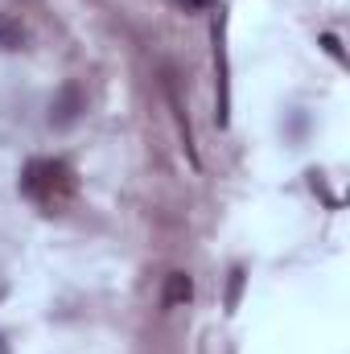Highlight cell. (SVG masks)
<instances>
[{"label":"cell","mask_w":350,"mask_h":354,"mask_svg":"<svg viewBox=\"0 0 350 354\" xmlns=\"http://www.w3.org/2000/svg\"><path fill=\"white\" fill-rule=\"evenodd\" d=\"M83 111H87V99H83L79 83H66V87L50 99V124L54 128H71Z\"/></svg>","instance_id":"cell-2"},{"label":"cell","mask_w":350,"mask_h":354,"mask_svg":"<svg viewBox=\"0 0 350 354\" xmlns=\"http://www.w3.org/2000/svg\"><path fill=\"white\" fill-rule=\"evenodd\" d=\"M4 292H8V284H4V280H0V301H4Z\"/></svg>","instance_id":"cell-9"},{"label":"cell","mask_w":350,"mask_h":354,"mask_svg":"<svg viewBox=\"0 0 350 354\" xmlns=\"http://www.w3.org/2000/svg\"><path fill=\"white\" fill-rule=\"evenodd\" d=\"M322 46H326V50H330V54L342 62V46H338V37H334V33H326V37H322Z\"/></svg>","instance_id":"cell-7"},{"label":"cell","mask_w":350,"mask_h":354,"mask_svg":"<svg viewBox=\"0 0 350 354\" xmlns=\"http://www.w3.org/2000/svg\"><path fill=\"white\" fill-rule=\"evenodd\" d=\"M0 354H8V342H4V334H0Z\"/></svg>","instance_id":"cell-8"},{"label":"cell","mask_w":350,"mask_h":354,"mask_svg":"<svg viewBox=\"0 0 350 354\" xmlns=\"http://www.w3.org/2000/svg\"><path fill=\"white\" fill-rule=\"evenodd\" d=\"M239 292H243V268H235V272H231V288H227V313H235V305H239Z\"/></svg>","instance_id":"cell-5"},{"label":"cell","mask_w":350,"mask_h":354,"mask_svg":"<svg viewBox=\"0 0 350 354\" xmlns=\"http://www.w3.org/2000/svg\"><path fill=\"white\" fill-rule=\"evenodd\" d=\"M21 189H25V198H33L37 206L58 210V206L75 194V169H71L66 161H46V157H37V161L25 165Z\"/></svg>","instance_id":"cell-1"},{"label":"cell","mask_w":350,"mask_h":354,"mask_svg":"<svg viewBox=\"0 0 350 354\" xmlns=\"http://www.w3.org/2000/svg\"><path fill=\"white\" fill-rule=\"evenodd\" d=\"M177 8H185V12H202V8H210L214 0H174Z\"/></svg>","instance_id":"cell-6"},{"label":"cell","mask_w":350,"mask_h":354,"mask_svg":"<svg viewBox=\"0 0 350 354\" xmlns=\"http://www.w3.org/2000/svg\"><path fill=\"white\" fill-rule=\"evenodd\" d=\"M21 46H25V29H21V21L8 17V12H0V50H21Z\"/></svg>","instance_id":"cell-4"},{"label":"cell","mask_w":350,"mask_h":354,"mask_svg":"<svg viewBox=\"0 0 350 354\" xmlns=\"http://www.w3.org/2000/svg\"><path fill=\"white\" fill-rule=\"evenodd\" d=\"M190 297H194V280L185 272H169V280H165V305L174 309V305H185Z\"/></svg>","instance_id":"cell-3"}]
</instances>
